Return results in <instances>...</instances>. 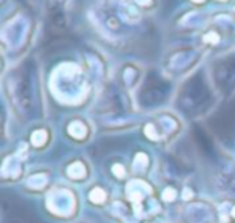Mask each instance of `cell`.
<instances>
[{
    "mask_svg": "<svg viewBox=\"0 0 235 223\" xmlns=\"http://www.w3.org/2000/svg\"><path fill=\"white\" fill-rule=\"evenodd\" d=\"M193 2H203V0H193Z\"/></svg>",
    "mask_w": 235,
    "mask_h": 223,
    "instance_id": "obj_1",
    "label": "cell"
}]
</instances>
